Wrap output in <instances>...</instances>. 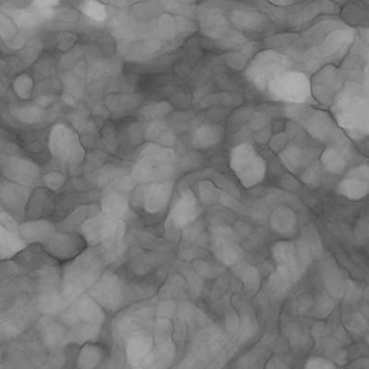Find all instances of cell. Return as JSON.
Segmentation results:
<instances>
[{"label": "cell", "instance_id": "cell-1", "mask_svg": "<svg viewBox=\"0 0 369 369\" xmlns=\"http://www.w3.org/2000/svg\"><path fill=\"white\" fill-rule=\"evenodd\" d=\"M87 294L108 315L150 300L154 289L147 280L132 279L120 269L108 268Z\"/></svg>", "mask_w": 369, "mask_h": 369}, {"label": "cell", "instance_id": "cell-2", "mask_svg": "<svg viewBox=\"0 0 369 369\" xmlns=\"http://www.w3.org/2000/svg\"><path fill=\"white\" fill-rule=\"evenodd\" d=\"M103 248H89L61 268V289L67 300L87 294L108 269Z\"/></svg>", "mask_w": 369, "mask_h": 369}, {"label": "cell", "instance_id": "cell-3", "mask_svg": "<svg viewBox=\"0 0 369 369\" xmlns=\"http://www.w3.org/2000/svg\"><path fill=\"white\" fill-rule=\"evenodd\" d=\"M332 118L353 140L368 135L369 106L367 96L355 91H343L331 106Z\"/></svg>", "mask_w": 369, "mask_h": 369}, {"label": "cell", "instance_id": "cell-4", "mask_svg": "<svg viewBox=\"0 0 369 369\" xmlns=\"http://www.w3.org/2000/svg\"><path fill=\"white\" fill-rule=\"evenodd\" d=\"M229 166L246 188L260 185L267 176V161L249 142H241L232 149Z\"/></svg>", "mask_w": 369, "mask_h": 369}, {"label": "cell", "instance_id": "cell-5", "mask_svg": "<svg viewBox=\"0 0 369 369\" xmlns=\"http://www.w3.org/2000/svg\"><path fill=\"white\" fill-rule=\"evenodd\" d=\"M265 93L276 102L305 105L312 98L309 76L300 70L288 69L268 84Z\"/></svg>", "mask_w": 369, "mask_h": 369}, {"label": "cell", "instance_id": "cell-6", "mask_svg": "<svg viewBox=\"0 0 369 369\" xmlns=\"http://www.w3.org/2000/svg\"><path fill=\"white\" fill-rule=\"evenodd\" d=\"M288 57L273 50L258 52L245 69L246 80L261 91H265L274 77L290 69Z\"/></svg>", "mask_w": 369, "mask_h": 369}, {"label": "cell", "instance_id": "cell-7", "mask_svg": "<svg viewBox=\"0 0 369 369\" xmlns=\"http://www.w3.org/2000/svg\"><path fill=\"white\" fill-rule=\"evenodd\" d=\"M52 260L63 266L74 261L90 248L79 231L60 229L55 227L47 242L42 246Z\"/></svg>", "mask_w": 369, "mask_h": 369}, {"label": "cell", "instance_id": "cell-8", "mask_svg": "<svg viewBox=\"0 0 369 369\" xmlns=\"http://www.w3.org/2000/svg\"><path fill=\"white\" fill-rule=\"evenodd\" d=\"M286 112L292 120L320 142L328 143L337 134L336 124L323 110L307 108L305 105H291Z\"/></svg>", "mask_w": 369, "mask_h": 369}, {"label": "cell", "instance_id": "cell-9", "mask_svg": "<svg viewBox=\"0 0 369 369\" xmlns=\"http://www.w3.org/2000/svg\"><path fill=\"white\" fill-rule=\"evenodd\" d=\"M12 261L21 276L38 279L61 273V266L47 254L41 245H29L18 253Z\"/></svg>", "mask_w": 369, "mask_h": 369}, {"label": "cell", "instance_id": "cell-10", "mask_svg": "<svg viewBox=\"0 0 369 369\" xmlns=\"http://www.w3.org/2000/svg\"><path fill=\"white\" fill-rule=\"evenodd\" d=\"M310 85L312 98L331 108L344 90V75L334 64L323 65L313 75Z\"/></svg>", "mask_w": 369, "mask_h": 369}, {"label": "cell", "instance_id": "cell-11", "mask_svg": "<svg viewBox=\"0 0 369 369\" xmlns=\"http://www.w3.org/2000/svg\"><path fill=\"white\" fill-rule=\"evenodd\" d=\"M174 191L173 182L159 180L149 183L133 195L134 206L148 215H157L169 207Z\"/></svg>", "mask_w": 369, "mask_h": 369}, {"label": "cell", "instance_id": "cell-12", "mask_svg": "<svg viewBox=\"0 0 369 369\" xmlns=\"http://www.w3.org/2000/svg\"><path fill=\"white\" fill-rule=\"evenodd\" d=\"M353 41L355 33L352 30L334 28L329 30L311 52L317 60L328 65L341 59L352 47Z\"/></svg>", "mask_w": 369, "mask_h": 369}, {"label": "cell", "instance_id": "cell-13", "mask_svg": "<svg viewBox=\"0 0 369 369\" xmlns=\"http://www.w3.org/2000/svg\"><path fill=\"white\" fill-rule=\"evenodd\" d=\"M90 248H103L118 233V222L99 210L88 218L79 228Z\"/></svg>", "mask_w": 369, "mask_h": 369}, {"label": "cell", "instance_id": "cell-14", "mask_svg": "<svg viewBox=\"0 0 369 369\" xmlns=\"http://www.w3.org/2000/svg\"><path fill=\"white\" fill-rule=\"evenodd\" d=\"M352 154L349 142L337 132L320 154L319 161L320 166L326 172L332 175H341L346 172Z\"/></svg>", "mask_w": 369, "mask_h": 369}, {"label": "cell", "instance_id": "cell-15", "mask_svg": "<svg viewBox=\"0 0 369 369\" xmlns=\"http://www.w3.org/2000/svg\"><path fill=\"white\" fill-rule=\"evenodd\" d=\"M29 195L28 188L17 183L5 181L0 184V206L19 225L25 221Z\"/></svg>", "mask_w": 369, "mask_h": 369}, {"label": "cell", "instance_id": "cell-16", "mask_svg": "<svg viewBox=\"0 0 369 369\" xmlns=\"http://www.w3.org/2000/svg\"><path fill=\"white\" fill-rule=\"evenodd\" d=\"M123 337L126 341V356L130 367L133 369L145 368L154 344L150 334L144 328H140Z\"/></svg>", "mask_w": 369, "mask_h": 369}, {"label": "cell", "instance_id": "cell-17", "mask_svg": "<svg viewBox=\"0 0 369 369\" xmlns=\"http://www.w3.org/2000/svg\"><path fill=\"white\" fill-rule=\"evenodd\" d=\"M67 317L72 319V322L66 327L77 323L103 327V323L108 318V314L89 295L84 294L73 300L72 310L67 313Z\"/></svg>", "mask_w": 369, "mask_h": 369}, {"label": "cell", "instance_id": "cell-18", "mask_svg": "<svg viewBox=\"0 0 369 369\" xmlns=\"http://www.w3.org/2000/svg\"><path fill=\"white\" fill-rule=\"evenodd\" d=\"M200 215L199 200L190 190L183 191L170 210L171 224L176 229H183L191 225Z\"/></svg>", "mask_w": 369, "mask_h": 369}, {"label": "cell", "instance_id": "cell-19", "mask_svg": "<svg viewBox=\"0 0 369 369\" xmlns=\"http://www.w3.org/2000/svg\"><path fill=\"white\" fill-rule=\"evenodd\" d=\"M56 212L54 193L47 188H36L30 192L25 210V221L50 220Z\"/></svg>", "mask_w": 369, "mask_h": 369}, {"label": "cell", "instance_id": "cell-20", "mask_svg": "<svg viewBox=\"0 0 369 369\" xmlns=\"http://www.w3.org/2000/svg\"><path fill=\"white\" fill-rule=\"evenodd\" d=\"M108 350L102 341H90L79 346L75 356L77 369H98L108 358Z\"/></svg>", "mask_w": 369, "mask_h": 369}, {"label": "cell", "instance_id": "cell-21", "mask_svg": "<svg viewBox=\"0 0 369 369\" xmlns=\"http://www.w3.org/2000/svg\"><path fill=\"white\" fill-rule=\"evenodd\" d=\"M200 27L203 35L212 40L221 41L230 32L229 21L218 8L204 10Z\"/></svg>", "mask_w": 369, "mask_h": 369}, {"label": "cell", "instance_id": "cell-22", "mask_svg": "<svg viewBox=\"0 0 369 369\" xmlns=\"http://www.w3.org/2000/svg\"><path fill=\"white\" fill-rule=\"evenodd\" d=\"M56 225L50 220L24 221L18 227L17 233L24 243L29 245H44Z\"/></svg>", "mask_w": 369, "mask_h": 369}, {"label": "cell", "instance_id": "cell-23", "mask_svg": "<svg viewBox=\"0 0 369 369\" xmlns=\"http://www.w3.org/2000/svg\"><path fill=\"white\" fill-rule=\"evenodd\" d=\"M222 130L217 125H201L191 135V144L200 151L215 148L222 142Z\"/></svg>", "mask_w": 369, "mask_h": 369}, {"label": "cell", "instance_id": "cell-24", "mask_svg": "<svg viewBox=\"0 0 369 369\" xmlns=\"http://www.w3.org/2000/svg\"><path fill=\"white\" fill-rule=\"evenodd\" d=\"M279 159L283 166L293 174H300L310 163L307 152L300 145L289 143L279 152Z\"/></svg>", "mask_w": 369, "mask_h": 369}, {"label": "cell", "instance_id": "cell-25", "mask_svg": "<svg viewBox=\"0 0 369 369\" xmlns=\"http://www.w3.org/2000/svg\"><path fill=\"white\" fill-rule=\"evenodd\" d=\"M232 24L239 30L258 32L263 28L266 18L260 12L249 10H236L230 16Z\"/></svg>", "mask_w": 369, "mask_h": 369}, {"label": "cell", "instance_id": "cell-26", "mask_svg": "<svg viewBox=\"0 0 369 369\" xmlns=\"http://www.w3.org/2000/svg\"><path fill=\"white\" fill-rule=\"evenodd\" d=\"M337 194L350 200H361L368 196L369 181L346 176L336 186Z\"/></svg>", "mask_w": 369, "mask_h": 369}, {"label": "cell", "instance_id": "cell-27", "mask_svg": "<svg viewBox=\"0 0 369 369\" xmlns=\"http://www.w3.org/2000/svg\"><path fill=\"white\" fill-rule=\"evenodd\" d=\"M28 161L17 159V158H11L8 163L5 164L4 173L7 178L11 182L17 183L24 187H28L33 180H35V175L32 173V169Z\"/></svg>", "mask_w": 369, "mask_h": 369}, {"label": "cell", "instance_id": "cell-28", "mask_svg": "<svg viewBox=\"0 0 369 369\" xmlns=\"http://www.w3.org/2000/svg\"><path fill=\"white\" fill-rule=\"evenodd\" d=\"M271 225L277 233L292 234L297 228V215L288 207H279L271 212Z\"/></svg>", "mask_w": 369, "mask_h": 369}, {"label": "cell", "instance_id": "cell-29", "mask_svg": "<svg viewBox=\"0 0 369 369\" xmlns=\"http://www.w3.org/2000/svg\"><path fill=\"white\" fill-rule=\"evenodd\" d=\"M256 54L257 53H256L255 45L249 42L237 50L228 51L225 55V61L229 68L243 70L246 69Z\"/></svg>", "mask_w": 369, "mask_h": 369}, {"label": "cell", "instance_id": "cell-30", "mask_svg": "<svg viewBox=\"0 0 369 369\" xmlns=\"http://www.w3.org/2000/svg\"><path fill=\"white\" fill-rule=\"evenodd\" d=\"M127 208L126 198L118 192H110L103 200L101 210L115 222L123 217Z\"/></svg>", "mask_w": 369, "mask_h": 369}, {"label": "cell", "instance_id": "cell-31", "mask_svg": "<svg viewBox=\"0 0 369 369\" xmlns=\"http://www.w3.org/2000/svg\"><path fill=\"white\" fill-rule=\"evenodd\" d=\"M322 166L319 161H312L307 164L300 174L301 181L310 188H318L322 183Z\"/></svg>", "mask_w": 369, "mask_h": 369}, {"label": "cell", "instance_id": "cell-32", "mask_svg": "<svg viewBox=\"0 0 369 369\" xmlns=\"http://www.w3.org/2000/svg\"><path fill=\"white\" fill-rule=\"evenodd\" d=\"M198 200L204 204H212L215 203L219 196V191L216 186L209 180H203L197 186Z\"/></svg>", "mask_w": 369, "mask_h": 369}, {"label": "cell", "instance_id": "cell-33", "mask_svg": "<svg viewBox=\"0 0 369 369\" xmlns=\"http://www.w3.org/2000/svg\"><path fill=\"white\" fill-rule=\"evenodd\" d=\"M152 133L154 140H157L164 147L170 148V146L175 143V135L166 125L163 123L154 124Z\"/></svg>", "mask_w": 369, "mask_h": 369}, {"label": "cell", "instance_id": "cell-34", "mask_svg": "<svg viewBox=\"0 0 369 369\" xmlns=\"http://www.w3.org/2000/svg\"><path fill=\"white\" fill-rule=\"evenodd\" d=\"M82 11L86 16L91 19L96 21H103L106 19V8L98 2H85L81 7Z\"/></svg>", "mask_w": 369, "mask_h": 369}, {"label": "cell", "instance_id": "cell-35", "mask_svg": "<svg viewBox=\"0 0 369 369\" xmlns=\"http://www.w3.org/2000/svg\"><path fill=\"white\" fill-rule=\"evenodd\" d=\"M292 139V133H290L289 131H283V132L276 134V135L271 137L269 145L271 150L279 154L289 143H291Z\"/></svg>", "mask_w": 369, "mask_h": 369}, {"label": "cell", "instance_id": "cell-36", "mask_svg": "<svg viewBox=\"0 0 369 369\" xmlns=\"http://www.w3.org/2000/svg\"><path fill=\"white\" fill-rule=\"evenodd\" d=\"M160 32L161 35L166 38H173L176 35V32H178L176 21L169 15L161 18L160 21Z\"/></svg>", "mask_w": 369, "mask_h": 369}, {"label": "cell", "instance_id": "cell-37", "mask_svg": "<svg viewBox=\"0 0 369 369\" xmlns=\"http://www.w3.org/2000/svg\"><path fill=\"white\" fill-rule=\"evenodd\" d=\"M30 80L27 76L21 75L14 81L13 88L15 93L21 98H26L29 96Z\"/></svg>", "mask_w": 369, "mask_h": 369}, {"label": "cell", "instance_id": "cell-38", "mask_svg": "<svg viewBox=\"0 0 369 369\" xmlns=\"http://www.w3.org/2000/svg\"><path fill=\"white\" fill-rule=\"evenodd\" d=\"M45 184L47 186V190L52 192L59 191L65 184V178L59 174H50V175L45 176Z\"/></svg>", "mask_w": 369, "mask_h": 369}, {"label": "cell", "instance_id": "cell-39", "mask_svg": "<svg viewBox=\"0 0 369 369\" xmlns=\"http://www.w3.org/2000/svg\"><path fill=\"white\" fill-rule=\"evenodd\" d=\"M305 369H335V365L328 359L316 356L307 362Z\"/></svg>", "mask_w": 369, "mask_h": 369}, {"label": "cell", "instance_id": "cell-40", "mask_svg": "<svg viewBox=\"0 0 369 369\" xmlns=\"http://www.w3.org/2000/svg\"><path fill=\"white\" fill-rule=\"evenodd\" d=\"M347 176L356 178L369 181V169L368 164H360V166L353 167V169L348 171L346 174Z\"/></svg>", "mask_w": 369, "mask_h": 369}, {"label": "cell", "instance_id": "cell-41", "mask_svg": "<svg viewBox=\"0 0 369 369\" xmlns=\"http://www.w3.org/2000/svg\"><path fill=\"white\" fill-rule=\"evenodd\" d=\"M11 21L6 15L3 13H0V35L5 36L7 38L8 33H11Z\"/></svg>", "mask_w": 369, "mask_h": 369}, {"label": "cell", "instance_id": "cell-42", "mask_svg": "<svg viewBox=\"0 0 369 369\" xmlns=\"http://www.w3.org/2000/svg\"><path fill=\"white\" fill-rule=\"evenodd\" d=\"M368 222L362 220L361 222H359L358 228H356V236L358 239L363 241L367 240L368 237Z\"/></svg>", "mask_w": 369, "mask_h": 369}, {"label": "cell", "instance_id": "cell-43", "mask_svg": "<svg viewBox=\"0 0 369 369\" xmlns=\"http://www.w3.org/2000/svg\"><path fill=\"white\" fill-rule=\"evenodd\" d=\"M269 4L276 6V7L278 8H288L290 7V6L295 5V1H270Z\"/></svg>", "mask_w": 369, "mask_h": 369}, {"label": "cell", "instance_id": "cell-44", "mask_svg": "<svg viewBox=\"0 0 369 369\" xmlns=\"http://www.w3.org/2000/svg\"><path fill=\"white\" fill-rule=\"evenodd\" d=\"M270 369H285V367L279 362H273L271 363L269 365Z\"/></svg>", "mask_w": 369, "mask_h": 369}]
</instances>
